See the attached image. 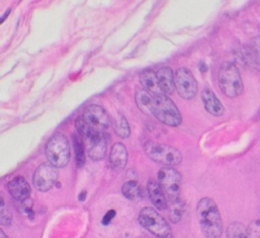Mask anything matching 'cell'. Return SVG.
I'll return each instance as SVG.
<instances>
[{
	"instance_id": "1",
	"label": "cell",
	"mask_w": 260,
	"mask_h": 238,
	"mask_svg": "<svg viewBox=\"0 0 260 238\" xmlns=\"http://www.w3.org/2000/svg\"><path fill=\"white\" fill-rule=\"evenodd\" d=\"M197 218L205 238H221L223 223L220 212L215 201L203 197L197 202Z\"/></svg>"
},
{
	"instance_id": "2",
	"label": "cell",
	"mask_w": 260,
	"mask_h": 238,
	"mask_svg": "<svg viewBox=\"0 0 260 238\" xmlns=\"http://www.w3.org/2000/svg\"><path fill=\"white\" fill-rule=\"evenodd\" d=\"M217 79L220 91L229 98H237L244 91L240 70L233 62L225 61L221 63L218 69Z\"/></svg>"
},
{
	"instance_id": "3",
	"label": "cell",
	"mask_w": 260,
	"mask_h": 238,
	"mask_svg": "<svg viewBox=\"0 0 260 238\" xmlns=\"http://www.w3.org/2000/svg\"><path fill=\"white\" fill-rule=\"evenodd\" d=\"M45 155L50 164L56 168H64L70 161V145L67 137L57 132L46 143Z\"/></svg>"
},
{
	"instance_id": "4",
	"label": "cell",
	"mask_w": 260,
	"mask_h": 238,
	"mask_svg": "<svg viewBox=\"0 0 260 238\" xmlns=\"http://www.w3.org/2000/svg\"><path fill=\"white\" fill-rule=\"evenodd\" d=\"M144 153L153 162L162 167L177 166L182 162V154L175 147L159 143L153 140H148L143 145Z\"/></svg>"
},
{
	"instance_id": "5",
	"label": "cell",
	"mask_w": 260,
	"mask_h": 238,
	"mask_svg": "<svg viewBox=\"0 0 260 238\" xmlns=\"http://www.w3.org/2000/svg\"><path fill=\"white\" fill-rule=\"evenodd\" d=\"M151 114L161 123L169 126H178L182 122V116L179 109L165 94L154 95Z\"/></svg>"
},
{
	"instance_id": "6",
	"label": "cell",
	"mask_w": 260,
	"mask_h": 238,
	"mask_svg": "<svg viewBox=\"0 0 260 238\" xmlns=\"http://www.w3.org/2000/svg\"><path fill=\"white\" fill-rule=\"evenodd\" d=\"M139 224L157 238H173L166 219L152 207H143L138 214Z\"/></svg>"
},
{
	"instance_id": "7",
	"label": "cell",
	"mask_w": 260,
	"mask_h": 238,
	"mask_svg": "<svg viewBox=\"0 0 260 238\" xmlns=\"http://www.w3.org/2000/svg\"><path fill=\"white\" fill-rule=\"evenodd\" d=\"M157 181L162 187L168 201L180 198L181 175L173 167H162L157 174Z\"/></svg>"
},
{
	"instance_id": "8",
	"label": "cell",
	"mask_w": 260,
	"mask_h": 238,
	"mask_svg": "<svg viewBox=\"0 0 260 238\" xmlns=\"http://www.w3.org/2000/svg\"><path fill=\"white\" fill-rule=\"evenodd\" d=\"M175 88L183 99L190 100L195 97L197 82L188 68L180 67L175 71Z\"/></svg>"
},
{
	"instance_id": "9",
	"label": "cell",
	"mask_w": 260,
	"mask_h": 238,
	"mask_svg": "<svg viewBox=\"0 0 260 238\" xmlns=\"http://www.w3.org/2000/svg\"><path fill=\"white\" fill-rule=\"evenodd\" d=\"M58 168L54 167L52 164L44 163L40 165L32 176V183L36 189L42 192L50 190L56 183L58 179Z\"/></svg>"
},
{
	"instance_id": "10",
	"label": "cell",
	"mask_w": 260,
	"mask_h": 238,
	"mask_svg": "<svg viewBox=\"0 0 260 238\" xmlns=\"http://www.w3.org/2000/svg\"><path fill=\"white\" fill-rule=\"evenodd\" d=\"M80 116L90 126L101 131H105L110 124V119L107 112L104 110L103 107L99 105L92 104L85 107Z\"/></svg>"
},
{
	"instance_id": "11",
	"label": "cell",
	"mask_w": 260,
	"mask_h": 238,
	"mask_svg": "<svg viewBox=\"0 0 260 238\" xmlns=\"http://www.w3.org/2000/svg\"><path fill=\"white\" fill-rule=\"evenodd\" d=\"M108 136L106 131L102 132L89 139H85V146L89 158L93 161L103 160L107 153Z\"/></svg>"
},
{
	"instance_id": "12",
	"label": "cell",
	"mask_w": 260,
	"mask_h": 238,
	"mask_svg": "<svg viewBox=\"0 0 260 238\" xmlns=\"http://www.w3.org/2000/svg\"><path fill=\"white\" fill-rule=\"evenodd\" d=\"M7 188H8V192L10 193V195L17 201H24L26 199H28L29 195H30V185L28 184V182L25 180V178L18 176L13 178L12 180L9 181V183L7 184Z\"/></svg>"
},
{
	"instance_id": "13",
	"label": "cell",
	"mask_w": 260,
	"mask_h": 238,
	"mask_svg": "<svg viewBox=\"0 0 260 238\" xmlns=\"http://www.w3.org/2000/svg\"><path fill=\"white\" fill-rule=\"evenodd\" d=\"M201 100H202L204 109L210 115L219 117L224 113V107L222 103L219 101L217 96L210 88H204L201 92Z\"/></svg>"
},
{
	"instance_id": "14",
	"label": "cell",
	"mask_w": 260,
	"mask_h": 238,
	"mask_svg": "<svg viewBox=\"0 0 260 238\" xmlns=\"http://www.w3.org/2000/svg\"><path fill=\"white\" fill-rule=\"evenodd\" d=\"M146 190L148 193V196L154 205V207L158 210H166L168 206V199L166 196V193L160 186L159 182L154 179H149L147 182Z\"/></svg>"
},
{
	"instance_id": "15",
	"label": "cell",
	"mask_w": 260,
	"mask_h": 238,
	"mask_svg": "<svg viewBox=\"0 0 260 238\" xmlns=\"http://www.w3.org/2000/svg\"><path fill=\"white\" fill-rule=\"evenodd\" d=\"M127 161H128V153H127L126 146L121 142L115 143L112 146L109 155V163L112 169L117 171L123 170L127 165Z\"/></svg>"
},
{
	"instance_id": "16",
	"label": "cell",
	"mask_w": 260,
	"mask_h": 238,
	"mask_svg": "<svg viewBox=\"0 0 260 238\" xmlns=\"http://www.w3.org/2000/svg\"><path fill=\"white\" fill-rule=\"evenodd\" d=\"M139 81L146 91L152 93L153 95L164 94L158 82L157 74L152 69L143 70L139 75Z\"/></svg>"
},
{
	"instance_id": "17",
	"label": "cell",
	"mask_w": 260,
	"mask_h": 238,
	"mask_svg": "<svg viewBox=\"0 0 260 238\" xmlns=\"http://www.w3.org/2000/svg\"><path fill=\"white\" fill-rule=\"evenodd\" d=\"M154 95L145 88H139L135 93V103L138 109L147 115H152L151 110L153 107Z\"/></svg>"
},
{
	"instance_id": "18",
	"label": "cell",
	"mask_w": 260,
	"mask_h": 238,
	"mask_svg": "<svg viewBox=\"0 0 260 238\" xmlns=\"http://www.w3.org/2000/svg\"><path fill=\"white\" fill-rule=\"evenodd\" d=\"M156 74H157L158 82L162 93L165 95L172 94L175 88V74H173L171 67L169 66L160 67L156 71Z\"/></svg>"
},
{
	"instance_id": "19",
	"label": "cell",
	"mask_w": 260,
	"mask_h": 238,
	"mask_svg": "<svg viewBox=\"0 0 260 238\" xmlns=\"http://www.w3.org/2000/svg\"><path fill=\"white\" fill-rule=\"evenodd\" d=\"M244 54L247 62L254 68L260 70V36H256L251 40Z\"/></svg>"
},
{
	"instance_id": "20",
	"label": "cell",
	"mask_w": 260,
	"mask_h": 238,
	"mask_svg": "<svg viewBox=\"0 0 260 238\" xmlns=\"http://www.w3.org/2000/svg\"><path fill=\"white\" fill-rule=\"evenodd\" d=\"M72 143L76 166L82 167L85 163V142L83 141V137L78 132L74 133L72 135Z\"/></svg>"
},
{
	"instance_id": "21",
	"label": "cell",
	"mask_w": 260,
	"mask_h": 238,
	"mask_svg": "<svg viewBox=\"0 0 260 238\" xmlns=\"http://www.w3.org/2000/svg\"><path fill=\"white\" fill-rule=\"evenodd\" d=\"M168 216L172 223L176 224L181 221L185 214V203L182 199L178 198L176 200L168 201Z\"/></svg>"
},
{
	"instance_id": "22",
	"label": "cell",
	"mask_w": 260,
	"mask_h": 238,
	"mask_svg": "<svg viewBox=\"0 0 260 238\" xmlns=\"http://www.w3.org/2000/svg\"><path fill=\"white\" fill-rule=\"evenodd\" d=\"M122 194L130 200H136L142 197V188L135 180H129L122 186Z\"/></svg>"
},
{
	"instance_id": "23",
	"label": "cell",
	"mask_w": 260,
	"mask_h": 238,
	"mask_svg": "<svg viewBox=\"0 0 260 238\" xmlns=\"http://www.w3.org/2000/svg\"><path fill=\"white\" fill-rule=\"evenodd\" d=\"M226 238H251L248 228L241 222L234 221L228 225Z\"/></svg>"
},
{
	"instance_id": "24",
	"label": "cell",
	"mask_w": 260,
	"mask_h": 238,
	"mask_svg": "<svg viewBox=\"0 0 260 238\" xmlns=\"http://www.w3.org/2000/svg\"><path fill=\"white\" fill-rule=\"evenodd\" d=\"M114 130H115V133L120 138H127V137H129L130 133H131L129 123H128L127 119L125 118V116L121 113H119L115 118Z\"/></svg>"
},
{
	"instance_id": "25",
	"label": "cell",
	"mask_w": 260,
	"mask_h": 238,
	"mask_svg": "<svg viewBox=\"0 0 260 238\" xmlns=\"http://www.w3.org/2000/svg\"><path fill=\"white\" fill-rule=\"evenodd\" d=\"M12 220V214L10 210L5 205L3 197L1 198V205H0V223L2 226L10 225Z\"/></svg>"
},
{
	"instance_id": "26",
	"label": "cell",
	"mask_w": 260,
	"mask_h": 238,
	"mask_svg": "<svg viewBox=\"0 0 260 238\" xmlns=\"http://www.w3.org/2000/svg\"><path fill=\"white\" fill-rule=\"evenodd\" d=\"M247 228L251 238H260V219L251 221Z\"/></svg>"
},
{
	"instance_id": "27",
	"label": "cell",
	"mask_w": 260,
	"mask_h": 238,
	"mask_svg": "<svg viewBox=\"0 0 260 238\" xmlns=\"http://www.w3.org/2000/svg\"><path fill=\"white\" fill-rule=\"evenodd\" d=\"M114 216H115V211H110V212H108V213L106 214V216H105L104 220H103L104 224H108Z\"/></svg>"
},
{
	"instance_id": "28",
	"label": "cell",
	"mask_w": 260,
	"mask_h": 238,
	"mask_svg": "<svg viewBox=\"0 0 260 238\" xmlns=\"http://www.w3.org/2000/svg\"><path fill=\"white\" fill-rule=\"evenodd\" d=\"M0 236H1V238H8V236H6V234L3 232V230L0 231Z\"/></svg>"
}]
</instances>
